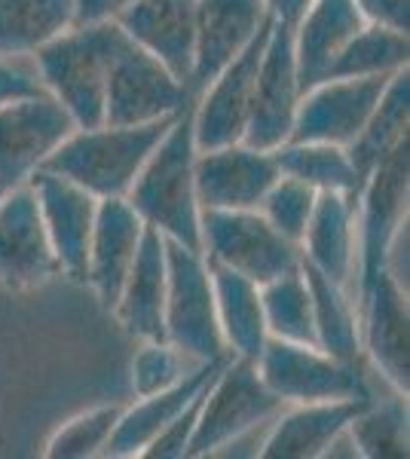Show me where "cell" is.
<instances>
[{
  "label": "cell",
  "mask_w": 410,
  "mask_h": 459,
  "mask_svg": "<svg viewBox=\"0 0 410 459\" xmlns=\"http://www.w3.org/2000/svg\"><path fill=\"white\" fill-rule=\"evenodd\" d=\"M255 365L266 389L285 404L374 398L368 386V374L362 371L364 361L346 365V361L331 359L318 346L266 337Z\"/></svg>",
  "instance_id": "ba28073f"
},
{
  "label": "cell",
  "mask_w": 410,
  "mask_h": 459,
  "mask_svg": "<svg viewBox=\"0 0 410 459\" xmlns=\"http://www.w3.org/2000/svg\"><path fill=\"white\" fill-rule=\"evenodd\" d=\"M285 407L288 404L275 398L260 380L255 361L230 355V361L208 386L203 413H199L184 456H214L223 444L240 435L270 426Z\"/></svg>",
  "instance_id": "5b68a950"
},
{
  "label": "cell",
  "mask_w": 410,
  "mask_h": 459,
  "mask_svg": "<svg viewBox=\"0 0 410 459\" xmlns=\"http://www.w3.org/2000/svg\"><path fill=\"white\" fill-rule=\"evenodd\" d=\"M74 25V0H0V56H34Z\"/></svg>",
  "instance_id": "f1b7e54d"
},
{
  "label": "cell",
  "mask_w": 410,
  "mask_h": 459,
  "mask_svg": "<svg viewBox=\"0 0 410 459\" xmlns=\"http://www.w3.org/2000/svg\"><path fill=\"white\" fill-rule=\"evenodd\" d=\"M40 92H47V86H43L31 56H16V58L0 56V105Z\"/></svg>",
  "instance_id": "8d00e7d4"
},
{
  "label": "cell",
  "mask_w": 410,
  "mask_h": 459,
  "mask_svg": "<svg viewBox=\"0 0 410 459\" xmlns=\"http://www.w3.org/2000/svg\"><path fill=\"white\" fill-rule=\"evenodd\" d=\"M190 99L188 83L123 31L108 65L104 126H138L175 117Z\"/></svg>",
  "instance_id": "52a82bcc"
},
{
  "label": "cell",
  "mask_w": 410,
  "mask_h": 459,
  "mask_svg": "<svg viewBox=\"0 0 410 459\" xmlns=\"http://www.w3.org/2000/svg\"><path fill=\"white\" fill-rule=\"evenodd\" d=\"M392 77V74H389ZM389 77L322 80L301 95L288 142H325L349 147L379 105Z\"/></svg>",
  "instance_id": "5bb4252c"
},
{
  "label": "cell",
  "mask_w": 410,
  "mask_h": 459,
  "mask_svg": "<svg viewBox=\"0 0 410 459\" xmlns=\"http://www.w3.org/2000/svg\"><path fill=\"white\" fill-rule=\"evenodd\" d=\"M355 447L368 459H407V395L392 392L386 402H371L349 423Z\"/></svg>",
  "instance_id": "d6a6232c"
},
{
  "label": "cell",
  "mask_w": 410,
  "mask_h": 459,
  "mask_svg": "<svg viewBox=\"0 0 410 459\" xmlns=\"http://www.w3.org/2000/svg\"><path fill=\"white\" fill-rule=\"evenodd\" d=\"M193 99L178 110L166 135L160 138V144L153 147L138 178L132 181L126 199L138 212V218L160 230L166 239L203 251L196 184H193V162L199 153L193 142Z\"/></svg>",
  "instance_id": "6da1fadb"
},
{
  "label": "cell",
  "mask_w": 410,
  "mask_h": 459,
  "mask_svg": "<svg viewBox=\"0 0 410 459\" xmlns=\"http://www.w3.org/2000/svg\"><path fill=\"white\" fill-rule=\"evenodd\" d=\"M294 28V62L301 92L322 83L337 53L364 28L355 0H312Z\"/></svg>",
  "instance_id": "d4e9b609"
},
{
  "label": "cell",
  "mask_w": 410,
  "mask_h": 459,
  "mask_svg": "<svg viewBox=\"0 0 410 459\" xmlns=\"http://www.w3.org/2000/svg\"><path fill=\"white\" fill-rule=\"evenodd\" d=\"M368 25H383L392 31H410V0H355Z\"/></svg>",
  "instance_id": "74e56055"
},
{
  "label": "cell",
  "mask_w": 410,
  "mask_h": 459,
  "mask_svg": "<svg viewBox=\"0 0 410 459\" xmlns=\"http://www.w3.org/2000/svg\"><path fill=\"white\" fill-rule=\"evenodd\" d=\"M362 316V355H368L374 374L392 392L407 395L410 389V318L407 291L392 282L386 270L364 291L359 303Z\"/></svg>",
  "instance_id": "2e32d148"
},
{
  "label": "cell",
  "mask_w": 410,
  "mask_h": 459,
  "mask_svg": "<svg viewBox=\"0 0 410 459\" xmlns=\"http://www.w3.org/2000/svg\"><path fill=\"white\" fill-rule=\"evenodd\" d=\"M270 22L264 0H196V40L188 89L203 92Z\"/></svg>",
  "instance_id": "ac0fdd59"
},
{
  "label": "cell",
  "mask_w": 410,
  "mask_h": 459,
  "mask_svg": "<svg viewBox=\"0 0 410 459\" xmlns=\"http://www.w3.org/2000/svg\"><path fill=\"white\" fill-rule=\"evenodd\" d=\"M230 355H221V359H212V361H199L193 371L178 380L175 386L169 389H160L153 395H141L138 404L132 407H123L120 420H117L114 432H110V441L104 447L101 456H141L147 450L156 435L166 429L178 413L188 407L193 398L203 392L208 383L214 380V374L221 371L223 365L230 361Z\"/></svg>",
  "instance_id": "7402d4cb"
},
{
  "label": "cell",
  "mask_w": 410,
  "mask_h": 459,
  "mask_svg": "<svg viewBox=\"0 0 410 459\" xmlns=\"http://www.w3.org/2000/svg\"><path fill=\"white\" fill-rule=\"evenodd\" d=\"M374 398H337V402H307L288 404L273 420L264 438L260 456L270 459H318L343 429Z\"/></svg>",
  "instance_id": "603a6c76"
},
{
  "label": "cell",
  "mask_w": 410,
  "mask_h": 459,
  "mask_svg": "<svg viewBox=\"0 0 410 459\" xmlns=\"http://www.w3.org/2000/svg\"><path fill=\"white\" fill-rule=\"evenodd\" d=\"M301 95L303 92L294 62V28L285 22H273L257 65L242 144L257 147V151H275L279 144H285L294 129Z\"/></svg>",
  "instance_id": "30bf717a"
},
{
  "label": "cell",
  "mask_w": 410,
  "mask_h": 459,
  "mask_svg": "<svg viewBox=\"0 0 410 459\" xmlns=\"http://www.w3.org/2000/svg\"><path fill=\"white\" fill-rule=\"evenodd\" d=\"M410 40L407 34L392 31L383 25H368L340 49L331 62L325 80H353V77H389V74L407 68Z\"/></svg>",
  "instance_id": "4dcf8cb0"
},
{
  "label": "cell",
  "mask_w": 410,
  "mask_h": 459,
  "mask_svg": "<svg viewBox=\"0 0 410 459\" xmlns=\"http://www.w3.org/2000/svg\"><path fill=\"white\" fill-rule=\"evenodd\" d=\"M162 307H166V236L144 224L135 261L129 266L114 313L129 337L166 340Z\"/></svg>",
  "instance_id": "cb8c5ba5"
},
{
  "label": "cell",
  "mask_w": 410,
  "mask_h": 459,
  "mask_svg": "<svg viewBox=\"0 0 410 459\" xmlns=\"http://www.w3.org/2000/svg\"><path fill=\"white\" fill-rule=\"evenodd\" d=\"M301 266L312 298L316 346L331 355V359L346 361V365H359V361H364V355H362V316L355 300L349 298L346 288L334 285L331 279H325L310 264L301 261Z\"/></svg>",
  "instance_id": "4316f807"
},
{
  "label": "cell",
  "mask_w": 410,
  "mask_h": 459,
  "mask_svg": "<svg viewBox=\"0 0 410 459\" xmlns=\"http://www.w3.org/2000/svg\"><path fill=\"white\" fill-rule=\"evenodd\" d=\"M199 246L208 264L230 266L255 285L301 266V246L285 239L257 209H199Z\"/></svg>",
  "instance_id": "8992f818"
},
{
  "label": "cell",
  "mask_w": 410,
  "mask_h": 459,
  "mask_svg": "<svg viewBox=\"0 0 410 459\" xmlns=\"http://www.w3.org/2000/svg\"><path fill=\"white\" fill-rule=\"evenodd\" d=\"M407 187H410V135L395 144L383 160L371 169L359 194V285L355 300L362 303L364 291L383 270V255L392 233L407 218Z\"/></svg>",
  "instance_id": "9c48e42d"
},
{
  "label": "cell",
  "mask_w": 410,
  "mask_h": 459,
  "mask_svg": "<svg viewBox=\"0 0 410 459\" xmlns=\"http://www.w3.org/2000/svg\"><path fill=\"white\" fill-rule=\"evenodd\" d=\"M77 129L49 92L0 105V190L25 184Z\"/></svg>",
  "instance_id": "8fae6325"
},
{
  "label": "cell",
  "mask_w": 410,
  "mask_h": 459,
  "mask_svg": "<svg viewBox=\"0 0 410 459\" xmlns=\"http://www.w3.org/2000/svg\"><path fill=\"white\" fill-rule=\"evenodd\" d=\"M208 270H212L214 309H218L223 343L240 359L257 361L266 337H270L264 322V307H260V285L221 264H208Z\"/></svg>",
  "instance_id": "484cf974"
},
{
  "label": "cell",
  "mask_w": 410,
  "mask_h": 459,
  "mask_svg": "<svg viewBox=\"0 0 410 459\" xmlns=\"http://www.w3.org/2000/svg\"><path fill=\"white\" fill-rule=\"evenodd\" d=\"M260 307H264L266 334L291 340V343L316 346V322H312V298L303 276V266L260 285Z\"/></svg>",
  "instance_id": "1f68e13d"
},
{
  "label": "cell",
  "mask_w": 410,
  "mask_h": 459,
  "mask_svg": "<svg viewBox=\"0 0 410 459\" xmlns=\"http://www.w3.org/2000/svg\"><path fill=\"white\" fill-rule=\"evenodd\" d=\"M312 0H264L266 13L273 22H285V25H297V19L310 10Z\"/></svg>",
  "instance_id": "ab89813d"
},
{
  "label": "cell",
  "mask_w": 410,
  "mask_h": 459,
  "mask_svg": "<svg viewBox=\"0 0 410 459\" xmlns=\"http://www.w3.org/2000/svg\"><path fill=\"white\" fill-rule=\"evenodd\" d=\"M279 178L282 172L273 151H257L242 142L199 151L193 162L199 209H257Z\"/></svg>",
  "instance_id": "9a60e30c"
},
{
  "label": "cell",
  "mask_w": 410,
  "mask_h": 459,
  "mask_svg": "<svg viewBox=\"0 0 410 459\" xmlns=\"http://www.w3.org/2000/svg\"><path fill=\"white\" fill-rule=\"evenodd\" d=\"M162 331L193 361H212L227 355L218 309H214L212 270L203 251L166 239V307Z\"/></svg>",
  "instance_id": "277c9868"
},
{
  "label": "cell",
  "mask_w": 410,
  "mask_h": 459,
  "mask_svg": "<svg viewBox=\"0 0 410 459\" xmlns=\"http://www.w3.org/2000/svg\"><path fill=\"white\" fill-rule=\"evenodd\" d=\"M141 233H144V221L138 218L129 199H99L92 239H89L86 282L92 285L95 298L104 309H114L117 300H120L123 282L129 276L132 261H135Z\"/></svg>",
  "instance_id": "ffe728a7"
},
{
  "label": "cell",
  "mask_w": 410,
  "mask_h": 459,
  "mask_svg": "<svg viewBox=\"0 0 410 459\" xmlns=\"http://www.w3.org/2000/svg\"><path fill=\"white\" fill-rule=\"evenodd\" d=\"M120 404H104L95 411H86L65 423L47 444V456L52 459H83V456H101L110 441L117 420H120Z\"/></svg>",
  "instance_id": "836d02e7"
},
{
  "label": "cell",
  "mask_w": 410,
  "mask_h": 459,
  "mask_svg": "<svg viewBox=\"0 0 410 459\" xmlns=\"http://www.w3.org/2000/svg\"><path fill=\"white\" fill-rule=\"evenodd\" d=\"M359 196L322 190L316 196V209L310 214L307 233L301 239V261L318 270L334 285L346 288L355 300L359 285ZM359 307V300H355Z\"/></svg>",
  "instance_id": "d6986e66"
},
{
  "label": "cell",
  "mask_w": 410,
  "mask_h": 459,
  "mask_svg": "<svg viewBox=\"0 0 410 459\" xmlns=\"http://www.w3.org/2000/svg\"><path fill=\"white\" fill-rule=\"evenodd\" d=\"M178 117V114H175ZM175 117H162L138 126H95V129H74L56 151L43 160L40 169L56 172L80 184L95 199L126 196L141 166L166 135Z\"/></svg>",
  "instance_id": "3957f363"
},
{
  "label": "cell",
  "mask_w": 410,
  "mask_h": 459,
  "mask_svg": "<svg viewBox=\"0 0 410 459\" xmlns=\"http://www.w3.org/2000/svg\"><path fill=\"white\" fill-rule=\"evenodd\" d=\"M47 224L31 184L0 194V285L10 291H31L58 276Z\"/></svg>",
  "instance_id": "7c38bea8"
},
{
  "label": "cell",
  "mask_w": 410,
  "mask_h": 459,
  "mask_svg": "<svg viewBox=\"0 0 410 459\" xmlns=\"http://www.w3.org/2000/svg\"><path fill=\"white\" fill-rule=\"evenodd\" d=\"M196 365L199 361L188 359L169 340H141V350L132 359V386H135V395H153L160 389L175 386Z\"/></svg>",
  "instance_id": "d590c367"
},
{
  "label": "cell",
  "mask_w": 410,
  "mask_h": 459,
  "mask_svg": "<svg viewBox=\"0 0 410 459\" xmlns=\"http://www.w3.org/2000/svg\"><path fill=\"white\" fill-rule=\"evenodd\" d=\"M407 126H410V74L407 68H401L389 77L383 95H379V105L374 108V114L368 117L364 129L355 135V142L346 147L362 184H364V178L371 175V169H374L395 144H401L410 135Z\"/></svg>",
  "instance_id": "83f0119b"
},
{
  "label": "cell",
  "mask_w": 410,
  "mask_h": 459,
  "mask_svg": "<svg viewBox=\"0 0 410 459\" xmlns=\"http://www.w3.org/2000/svg\"><path fill=\"white\" fill-rule=\"evenodd\" d=\"M0 194H4V190H0Z\"/></svg>",
  "instance_id": "60d3db41"
},
{
  "label": "cell",
  "mask_w": 410,
  "mask_h": 459,
  "mask_svg": "<svg viewBox=\"0 0 410 459\" xmlns=\"http://www.w3.org/2000/svg\"><path fill=\"white\" fill-rule=\"evenodd\" d=\"M132 0H74V25L89 22H110L129 6Z\"/></svg>",
  "instance_id": "f35d334b"
},
{
  "label": "cell",
  "mask_w": 410,
  "mask_h": 459,
  "mask_svg": "<svg viewBox=\"0 0 410 459\" xmlns=\"http://www.w3.org/2000/svg\"><path fill=\"white\" fill-rule=\"evenodd\" d=\"M270 25L273 19L260 28L255 40L203 92H196V99H193V142H196V151H212V147L242 142L257 65L260 56H264L266 37H270Z\"/></svg>",
  "instance_id": "4fadbf2b"
},
{
  "label": "cell",
  "mask_w": 410,
  "mask_h": 459,
  "mask_svg": "<svg viewBox=\"0 0 410 459\" xmlns=\"http://www.w3.org/2000/svg\"><path fill=\"white\" fill-rule=\"evenodd\" d=\"M316 196H318L316 190L307 187L303 181L282 175L279 181L266 190V196L260 199L257 212L264 214L285 239L301 246L303 233H307V224H310V214L316 209Z\"/></svg>",
  "instance_id": "e575fe53"
},
{
  "label": "cell",
  "mask_w": 410,
  "mask_h": 459,
  "mask_svg": "<svg viewBox=\"0 0 410 459\" xmlns=\"http://www.w3.org/2000/svg\"><path fill=\"white\" fill-rule=\"evenodd\" d=\"M279 172L297 178L316 194L322 190H340V194L359 196L362 178L349 160L346 147L325 144V142H285L273 151Z\"/></svg>",
  "instance_id": "f546056e"
},
{
  "label": "cell",
  "mask_w": 410,
  "mask_h": 459,
  "mask_svg": "<svg viewBox=\"0 0 410 459\" xmlns=\"http://www.w3.org/2000/svg\"><path fill=\"white\" fill-rule=\"evenodd\" d=\"M114 22L188 83L196 40V0H132Z\"/></svg>",
  "instance_id": "44dd1931"
},
{
  "label": "cell",
  "mask_w": 410,
  "mask_h": 459,
  "mask_svg": "<svg viewBox=\"0 0 410 459\" xmlns=\"http://www.w3.org/2000/svg\"><path fill=\"white\" fill-rule=\"evenodd\" d=\"M28 184L37 194V205H40L58 270L68 279H74V282H86L89 239H92L99 199L80 187V184H74L56 172H47V169H37L28 178Z\"/></svg>",
  "instance_id": "e0dca14e"
},
{
  "label": "cell",
  "mask_w": 410,
  "mask_h": 459,
  "mask_svg": "<svg viewBox=\"0 0 410 459\" xmlns=\"http://www.w3.org/2000/svg\"><path fill=\"white\" fill-rule=\"evenodd\" d=\"M123 28L110 22L71 25L31 56L43 86L71 114L77 129L104 126V86L108 65Z\"/></svg>",
  "instance_id": "7a4b0ae2"
}]
</instances>
